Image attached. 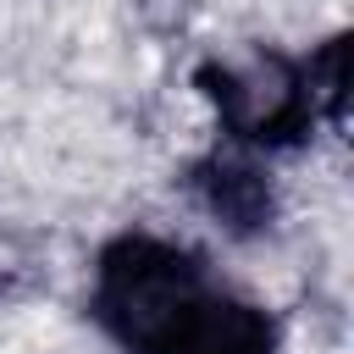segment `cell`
Segmentation results:
<instances>
[{
	"mask_svg": "<svg viewBox=\"0 0 354 354\" xmlns=\"http://www.w3.org/2000/svg\"><path fill=\"white\" fill-rule=\"evenodd\" d=\"M194 88L216 116L221 144L249 149V155H288L315 138L326 122L310 55L277 50V44H249L238 55H210L194 66Z\"/></svg>",
	"mask_w": 354,
	"mask_h": 354,
	"instance_id": "cell-2",
	"label": "cell"
},
{
	"mask_svg": "<svg viewBox=\"0 0 354 354\" xmlns=\"http://www.w3.org/2000/svg\"><path fill=\"white\" fill-rule=\"evenodd\" d=\"M183 188L194 194V205L227 232V238H260L277 221V183L266 171L260 155L232 149V144H210L205 155L188 160Z\"/></svg>",
	"mask_w": 354,
	"mask_h": 354,
	"instance_id": "cell-3",
	"label": "cell"
},
{
	"mask_svg": "<svg viewBox=\"0 0 354 354\" xmlns=\"http://www.w3.org/2000/svg\"><path fill=\"white\" fill-rule=\"evenodd\" d=\"M88 321L122 354H282V321L166 232H116L88 266Z\"/></svg>",
	"mask_w": 354,
	"mask_h": 354,
	"instance_id": "cell-1",
	"label": "cell"
}]
</instances>
